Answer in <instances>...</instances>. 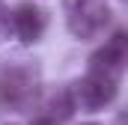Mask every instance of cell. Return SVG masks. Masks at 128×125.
Returning a JSON list of instances; mask_svg holds the SVG:
<instances>
[{"instance_id": "cell-1", "label": "cell", "mask_w": 128, "mask_h": 125, "mask_svg": "<svg viewBox=\"0 0 128 125\" xmlns=\"http://www.w3.org/2000/svg\"><path fill=\"white\" fill-rule=\"evenodd\" d=\"M63 18L66 30L78 42H90L110 27L113 9L107 0H63Z\"/></svg>"}, {"instance_id": "cell-2", "label": "cell", "mask_w": 128, "mask_h": 125, "mask_svg": "<svg viewBox=\"0 0 128 125\" xmlns=\"http://www.w3.org/2000/svg\"><path fill=\"white\" fill-rule=\"evenodd\" d=\"M39 95V66L15 62L0 72V101L12 107H30Z\"/></svg>"}, {"instance_id": "cell-3", "label": "cell", "mask_w": 128, "mask_h": 125, "mask_svg": "<svg viewBox=\"0 0 128 125\" xmlns=\"http://www.w3.org/2000/svg\"><path fill=\"white\" fill-rule=\"evenodd\" d=\"M68 92H72V101H74V110H86V113H96V110H104L116 101L119 95V80H110V78H98V74H84L78 78L74 84H68Z\"/></svg>"}, {"instance_id": "cell-4", "label": "cell", "mask_w": 128, "mask_h": 125, "mask_svg": "<svg viewBox=\"0 0 128 125\" xmlns=\"http://www.w3.org/2000/svg\"><path fill=\"white\" fill-rule=\"evenodd\" d=\"M48 30V9L33 3V0H21L9 9V33L21 42V45H36Z\"/></svg>"}, {"instance_id": "cell-5", "label": "cell", "mask_w": 128, "mask_h": 125, "mask_svg": "<svg viewBox=\"0 0 128 125\" xmlns=\"http://www.w3.org/2000/svg\"><path fill=\"white\" fill-rule=\"evenodd\" d=\"M74 116V101L68 86H57L36 95L30 104V125H66Z\"/></svg>"}, {"instance_id": "cell-6", "label": "cell", "mask_w": 128, "mask_h": 125, "mask_svg": "<svg viewBox=\"0 0 128 125\" xmlns=\"http://www.w3.org/2000/svg\"><path fill=\"white\" fill-rule=\"evenodd\" d=\"M125 62H128V36L122 30H116L98 51H92V57H90V74L119 80L122 72H125Z\"/></svg>"}, {"instance_id": "cell-7", "label": "cell", "mask_w": 128, "mask_h": 125, "mask_svg": "<svg viewBox=\"0 0 128 125\" xmlns=\"http://www.w3.org/2000/svg\"><path fill=\"white\" fill-rule=\"evenodd\" d=\"M12 33H9V6L0 0V42H6Z\"/></svg>"}, {"instance_id": "cell-8", "label": "cell", "mask_w": 128, "mask_h": 125, "mask_svg": "<svg viewBox=\"0 0 128 125\" xmlns=\"http://www.w3.org/2000/svg\"><path fill=\"white\" fill-rule=\"evenodd\" d=\"M84 125H98V122H84Z\"/></svg>"}]
</instances>
